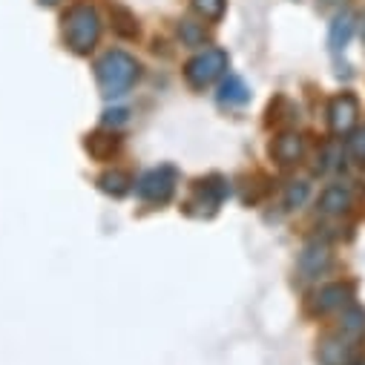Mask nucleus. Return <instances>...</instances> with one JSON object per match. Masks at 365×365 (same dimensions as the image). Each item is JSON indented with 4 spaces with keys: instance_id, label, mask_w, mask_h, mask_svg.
Wrapping results in <instances>:
<instances>
[{
    "instance_id": "obj_1",
    "label": "nucleus",
    "mask_w": 365,
    "mask_h": 365,
    "mask_svg": "<svg viewBox=\"0 0 365 365\" xmlns=\"http://www.w3.org/2000/svg\"><path fill=\"white\" fill-rule=\"evenodd\" d=\"M96 75H98V86L107 98H121L124 93H130V86L135 83L138 78V63L133 55L121 52V49H113L107 52L98 66H96Z\"/></svg>"
},
{
    "instance_id": "obj_2",
    "label": "nucleus",
    "mask_w": 365,
    "mask_h": 365,
    "mask_svg": "<svg viewBox=\"0 0 365 365\" xmlns=\"http://www.w3.org/2000/svg\"><path fill=\"white\" fill-rule=\"evenodd\" d=\"M101 38V21L93 6H72L63 15V41L75 55L93 52Z\"/></svg>"
},
{
    "instance_id": "obj_3",
    "label": "nucleus",
    "mask_w": 365,
    "mask_h": 365,
    "mask_svg": "<svg viewBox=\"0 0 365 365\" xmlns=\"http://www.w3.org/2000/svg\"><path fill=\"white\" fill-rule=\"evenodd\" d=\"M225 69H227V52H222V49H205V52H199V55H193V58L187 61L185 78H187L190 86L205 89V86L213 83Z\"/></svg>"
},
{
    "instance_id": "obj_4",
    "label": "nucleus",
    "mask_w": 365,
    "mask_h": 365,
    "mask_svg": "<svg viewBox=\"0 0 365 365\" xmlns=\"http://www.w3.org/2000/svg\"><path fill=\"white\" fill-rule=\"evenodd\" d=\"M175 193V170L173 167H155L141 175L138 181V196L150 205H164Z\"/></svg>"
},
{
    "instance_id": "obj_5",
    "label": "nucleus",
    "mask_w": 365,
    "mask_h": 365,
    "mask_svg": "<svg viewBox=\"0 0 365 365\" xmlns=\"http://www.w3.org/2000/svg\"><path fill=\"white\" fill-rule=\"evenodd\" d=\"M356 118H359V101H356L354 93H342V96L331 98V104H328V124H331V130L336 135L354 133Z\"/></svg>"
},
{
    "instance_id": "obj_6",
    "label": "nucleus",
    "mask_w": 365,
    "mask_h": 365,
    "mask_svg": "<svg viewBox=\"0 0 365 365\" xmlns=\"http://www.w3.org/2000/svg\"><path fill=\"white\" fill-rule=\"evenodd\" d=\"M317 359L322 365H354L359 359L356 348H354V339L351 336H328L319 342L317 348Z\"/></svg>"
},
{
    "instance_id": "obj_7",
    "label": "nucleus",
    "mask_w": 365,
    "mask_h": 365,
    "mask_svg": "<svg viewBox=\"0 0 365 365\" xmlns=\"http://www.w3.org/2000/svg\"><path fill=\"white\" fill-rule=\"evenodd\" d=\"M354 299V288L345 285V282H331L325 288H319L314 294V302H311V311L314 314H331V311H342L348 308Z\"/></svg>"
},
{
    "instance_id": "obj_8",
    "label": "nucleus",
    "mask_w": 365,
    "mask_h": 365,
    "mask_svg": "<svg viewBox=\"0 0 365 365\" xmlns=\"http://www.w3.org/2000/svg\"><path fill=\"white\" fill-rule=\"evenodd\" d=\"M270 155L277 158L279 164H297L305 155V138L299 133H282V135L273 138Z\"/></svg>"
},
{
    "instance_id": "obj_9",
    "label": "nucleus",
    "mask_w": 365,
    "mask_h": 365,
    "mask_svg": "<svg viewBox=\"0 0 365 365\" xmlns=\"http://www.w3.org/2000/svg\"><path fill=\"white\" fill-rule=\"evenodd\" d=\"M328 264H331V250H328V245H322V242H311V245L299 253V270L305 273L308 279L319 277V273H322Z\"/></svg>"
},
{
    "instance_id": "obj_10",
    "label": "nucleus",
    "mask_w": 365,
    "mask_h": 365,
    "mask_svg": "<svg viewBox=\"0 0 365 365\" xmlns=\"http://www.w3.org/2000/svg\"><path fill=\"white\" fill-rule=\"evenodd\" d=\"M351 202H354V196L345 185H331L319 196V213L322 216H342V213H348Z\"/></svg>"
},
{
    "instance_id": "obj_11",
    "label": "nucleus",
    "mask_w": 365,
    "mask_h": 365,
    "mask_svg": "<svg viewBox=\"0 0 365 365\" xmlns=\"http://www.w3.org/2000/svg\"><path fill=\"white\" fill-rule=\"evenodd\" d=\"M351 35H354V15H351V12H342V15H336V18L331 21L328 46H331L334 52H339V49H345V46H348Z\"/></svg>"
},
{
    "instance_id": "obj_12",
    "label": "nucleus",
    "mask_w": 365,
    "mask_h": 365,
    "mask_svg": "<svg viewBox=\"0 0 365 365\" xmlns=\"http://www.w3.org/2000/svg\"><path fill=\"white\" fill-rule=\"evenodd\" d=\"M225 196H227V185H225L222 178H210V181H202V187H199L193 205H202V207L207 205V213H213L222 205Z\"/></svg>"
},
{
    "instance_id": "obj_13",
    "label": "nucleus",
    "mask_w": 365,
    "mask_h": 365,
    "mask_svg": "<svg viewBox=\"0 0 365 365\" xmlns=\"http://www.w3.org/2000/svg\"><path fill=\"white\" fill-rule=\"evenodd\" d=\"M130 185H133V178H130L127 173H121V170H107V173L98 178V187H101L107 196H115V199L127 196V193H130Z\"/></svg>"
},
{
    "instance_id": "obj_14",
    "label": "nucleus",
    "mask_w": 365,
    "mask_h": 365,
    "mask_svg": "<svg viewBox=\"0 0 365 365\" xmlns=\"http://www.w3.org/2000/svg\"><path fill=\"white\" fill-rule=\"evenodd\" d=\"M339 328H342V334L351 336V339L362 336V334H365V311H362V308H354V305L342 308V322H339Z\"/></svg>"
},
{
    "instance_id": "obj_15",
    "label": "nucleus",
    "mask_w": 365,
    "mask_h": 365,
    "mask_svg": "<svg viewBox=\"0 0 365 365\" xmlns=\"http://www.w3.org/2000/svg\"><path fill=\"white\" fill-rule=\"evenodd\" d=\"M250 98V89L236 78V75H230L225 83H222V89H219V101L222 104H245Z\"/></svg>"
},
{
    "instance_id": "obj_16",
    "label": "nucleus",
    "mask_w": 365,
    "mask_h": 365,
    "mask_svg": "<svg viewBox=\"0 0 365 365\" xmlns=\"http://www.w3.org/2000/svg\"><path fill=\"white\" fill-rule=\"evenodd\" d=\"M193 9L205 18V21H222L225 9H227V0H193Z\"/></svg>"
},
{
    "instance_id": "obj_17",
    "label": "nucleus",
    "mask_w": 365,
    "mask_h": 365,
    "mask_svg": "<svg viewBox=\"0 0 365 365\" xmlns=\"http://www.w3.org/2000/svg\"><path fill=\"white\" fill-rule=\"evenodd\" d=\"M308 193H311V187L305 185V181H294V185L285 190V210L302 207V205L308 202Z\"/></svg>"
},
{
    "instance_id": "obj_18",
    "label": "nucleus",
    "mask_w": 365,
    "mask_h": 365,
    "mask_svg": "<svg viewBox=\"0 0 365 365\" xmlns=\"http://www.w3.org/2000/svg\"><path fill=\"white\" fill-rule=\"evenodd\" d=\"M113 15H115V32H118V35L133 38V35L138 32V26H135V21H133V15H130L127 9L115 6V9H113Z\"/></svg>"
},
{
    "instance_id": "obj_19",
    "label": "nucleus",
    "mask_w": 365,
    "mask_h": 365,
    "mask_svg": "<svg viewBox=\"0 0 365 365\" xmlns=\"http://www.w3.org/2000/svg\"><path fill=\"white\" fill-rule=\"evenodd\" d=\"M348 153H351L356 161H365V133H351V138H348Z\"/></svg>"
},
{
    "instance_id": "obj_20",
    "label": "nucleus",
    "mask_w": 365,
    "mask_h": 365,
    "mask_svg": "<svg viewBox=\"0 0 365 365\" xmlns=\"http://www.w3.org/2000/svg\"><path fill=\"white\" fill-rule=\"evenodd\" d=\"M104 115H107V118H104L107 124H121V121H127V113H124V110H110V113H104Z\"/></svg>"
},
{
    "instance_id": "obj_21",
    "label": "nucleus",
    "mask_w": 365,
    "mask_h": 365,
    "mask_svg": "<svg viewBox=\"0 0 365 365\" xmlns=\"http://www.w3.org/2000/svg\"><path fill=\"white\" fill-rule=\"evenodd\" d=\"M41 6H55V4H61V0H38Z\"/></svg>"
},
{
    "instance_id": "obj_22",
    "label": "nucleus",
    "mask_w": 365,
    "mask_h": 365,
    "mask_svg": "<svg viewBox=\"0 0 365 365\" xmlns=\"http://www.w3.org/2000/svg\"><path fill=\"white\" fill-rule=\"evenodd\" d=\"M354 365H365V362H362V359H356V362H354Z\"/></svg>"
}]
</instances>
